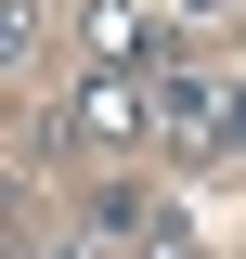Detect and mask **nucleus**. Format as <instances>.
Here are the masks:
<instances>
[{
	"label": "nucleus",
	"instance_id": "f257e3e1",
	"mask_svg": "<svg viewBox=\"0 0 246 259\" xmlns=\"http://www.w3.org/2000/svg\"><path fill=\"white\" fill-rule=\"evenodd\" d=\"M91 65L104 78H155V65H169V26H155L143 0H104L91 13Z\"/></svg>",
	"mask_w": 246,
	"mask_h": 259
},
{
	"label": "nucleus",
	"instance_id": "f03ea898",
	"mask_svg": "<svg viewBox=\"0 0 246 259\" xmlns=\"http://www.w3.org/2000/svg\"><path fill=\"white\" fill-rule=\"evenodd\" d=\"M155 130H169V143H208V130H220V91H208V78H155Z\"/></svg>",
	"mask_w": 246,
	"mask_h": 259
},
{
	"label": "nucleus",
	"instance_id": "7ed1b4c3",
	"mask_svg": "<svg viewBox=\"0 0 246 259\" xmlns=\"http://www.w3.org/2000/svg\"><path fill=\"white\" fill-rule=\"evenodd\" d=\"M208 156H246V78H220V130H208Z\"/></svg>",
	"mask_w": 246,
	"mask_h": 259
},
{
	"label": "nucleus",
	"instance_id": "20e7f679",
	"mask_svg": "<svg viewBox=\"0 0 246 259\" xmlns=\"http://www.w3.org/2000/svg\"><path fill=\"white\" fill-rule=\"evenodd\" d=\"M65 259H91V246H65Z\"/></svg>",
	"mask_w": 246,
	"mask_h": 259
}]
</instances>
